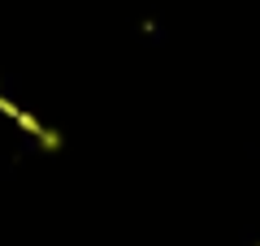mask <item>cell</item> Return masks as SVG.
<instances>
[{
	"label": "cell",
	"instance_id": "obj_1",
	"mask_svg": "<svg viewBox=\"0 0 260 246\" xmlns=\"http://www.w3.org/2000/svg\"><path fill=\"white\" fill-rule=\"evenodd\" d=\"M39 143H44L48 151H61V134H56V130H39Z\"/></svg>",
	"mask_w": 260,
	"mask_h": 246
},
{
	"label": "cell",
	"instance_id": "obj_2",
	"mask_svg": "<svg viewBox=\"0 0 260 246\" xmlns=\"http://www.w3.org/2000/svg\"><path fill=\"white\" fill-rule=\"evenodd\" d=\"M256 246H260V242H256Z\"/></svg>",
	"mask_w": 260,
	"mask_h": 246
}]
</instances>
